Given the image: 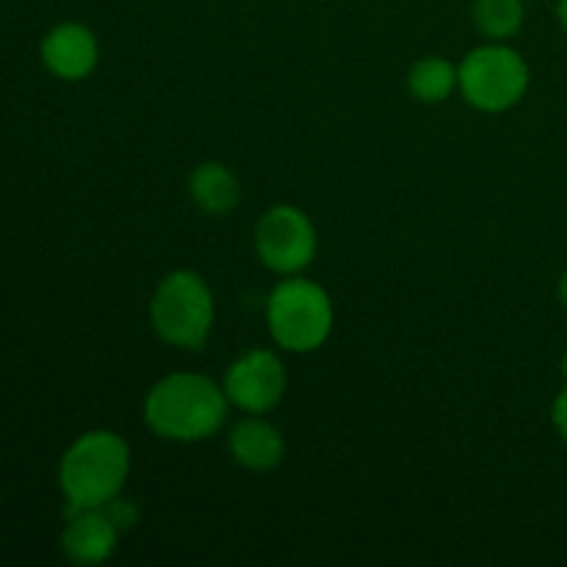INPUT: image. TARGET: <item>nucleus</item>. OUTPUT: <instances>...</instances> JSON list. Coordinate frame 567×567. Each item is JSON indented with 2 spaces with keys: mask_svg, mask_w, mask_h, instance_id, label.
<instances>
[{
  "mask_svg": "<svg viewBox=\"0 0 567 567\" xmlns=\"http://www.w3.org/2000/svg\"><path fill=\"white\" fill-rule=\"evenodd\" d=\"M524 0H474V22L493 42H507L524 25Z\"/></svg>",
  "mask_w": 567,
  "mask_h": 567,
  "instance_id": "13",
  "label": "nucleus"
},
{
  "mask_svg": "<svg viewBox=\"0 0 567 567\" xmlns=\"http://www.w3.org/2000/svg\"><path fill=\"white\" fill-rule=\"evenodd\" d=\"M225 388L203 374H169L144 399V421L164 441L194 443L216 435L227 415Z\"/></svg>",
  "mask_w": 567,
  "mask_h": 567,
  "instance_id": "1",
  "label": "nucleus"
},
{
  "mask_svg": "<svg viewBox=\"0 0 567 567\" xmlns=\"http://www.w3.org/2000/svg\"><path fill=\"white\" fill-rule=\"evenodd\" d=\"M266 321L286 352H313L332 330L330 293L305 277H288L269 293Z\"/></svg>",
  "mask_w": 567,
  "mask_h": 567,
  "instance_id": "4",
  "label": "nucleus"
},
{
  "mask_svg": "<svg viewBox=\"0 0 567 567\" xmlns=\"http://www.w3.org/2000/svg\"><path fill=\"white\" fill-rule=\"evenodd\" d=\"M551 419H554V424H557L559 435H563L565 441H567V388H565L563 393H559L557 402H554Z\"/></svg>",
  "mask_w": 567,
  "mask_h": 567,
  "instance_id": "14",
  "label": "nucleus"
},
{
  "mask_svg": "<svg viewBox=\"0 0 567 567\" xmlns=\"http://www.w3.org/2000/svg\"><path fill=\"white\" fill-rule=\"evenodd\" d=\"M408 86L415 100H421L426 105H435L452 97L454 89L460 86V72L452 61L441 59V55H426V59L413 64Z\"/></svg>",
  "mask_w": 567,
  "mask_h": 567,
  "instance_id": "12",
  "label": "nucleus"
},
{
  "mask_svg": "<svg viewBox=\"0 0 567 567\" xmlns=\"http://www.w3.org/2000/svg\"><path fill=\"white\" fill-rule=\"evenodd\" d=\"M192 199L210 216H225L241 199V186L225 164H199L188 177Z\"/></svg>",
  "mask_w": 567,
  "mask_h": 567,
  "instance_id": "11",
  "label": "nucleus"
},
{
  "mask_svg": "<svg viewBox=\"0 0 567 567\" xmlns=\"http://www.w3.org/2000/svg\"><path fill=\"white\" fill-rule=\"evenodd\" d=\"M559 297H563V302L567 308V271L563 275V280H559Z\"/></svg>",
  "mask_w": 567,
  "mask_h": 567,
  "instance_id": "16",
  "label": "nucleus"
},
{
  "mask_svg": "<svg viewBox=\"0 0 567 567\" xmlns=\"http://www.w3.org/2000/svg\"><path fill=\"white\" fill-rule=\"evenodd\" d=\"M100 59L97 37L81 22H61L42 39V64L61 81H83Z\"/></svg>",
  "mask_w": 567,
  "mask_h": 567,
  "instance_id": "8",
  "label": "nucleus"
},
{
  "mask_svg": "<svg viewBox=\"0 0 567 567\" xmlns=\"http://www.w3.org/2000/svg\"><path fill=\"white\" fill-rule=\"evenodd\" d=\"M286 369L282 360L269 349H252L227 369L225 396L249 415H264L286 396Z\"/></svg>",
  "mask_w": 567,
  "mask_h": 567,
  "instance_id": "7",
  "label": "nucleus"
},
{
  "mask_svg": "<svg viewBox=\"0 0 567 567\" xmlns=\"http://www.w3.org/2000/svg\"><path fill=\"white\" fill-rule=\"evenodd\" d=\"M457 72L463 97L485 114H502L513 109L529 89L526 61L520 59L518 50L498 42L471 50Z\"/></svg>",
  "mask_w": 567,
  "mask_h": 567,
  "instance_id": "5",
  "label": "nucleus"
},
{
  "mask_svg": "<svg viewBox=\"0 0 567 567\" xmlns=\"http://www.w3.org/2000/svg\"><path fill=\"white\" fill-rule=\"evenodd\" d=\"M131 474V449L116 432L94 430L78 437L61 457L59 482L66 513L105 507L125 487Z\"/></svg>",
  "mask_w": 567,
  "mask_h": 567,
  "instance_id": "2",
  "label": "nucleus"
},
{
  "mask_svg": "<svg viewBox=\"0 0 567 567\" xmlns=\"http://www.w3.org/2000/svg\"><path fill=\"white\" fill-rule=\"evenodd\" d=\"M557 14H559V22H563V28L567 31V0H559Z\"/></svg>",
  "mask_w": 567,
  "mask_h": 567,
  "instance_id": "15",
  "label": "nucleus"
},
{
  "mask_svg": "<svg viewBox=\"0 0 567 567\" xmlns=\"http://www.w3.org/2000/svg\"><path fill=\"white\" fill-rule=\"evenodd\" d=\"M230 452L238 465L249 471H271L286 457V441L264 415L238 421L230 432Z\"/></svg>",
  "mask_w": 567,
  "mask_h": 567,
  "instance_id": "10",
  "label": "nucleus"
},
{
  "mask_svg": "<svg viewBox=\"0 0 567 567\" xmlns=\"http://www.w3.org/2000/svg\"><path fill=\"white\" fill-rule=\"evenodd\" d=\"M116 540H120V524L105 504V507L70 513V524L61 535V548L70 563L100 565L114 554Z\"/></svg>",
  "mask_w": 567,
  "mask_h": 567,
  "instance_id": "9",
  "label": "nucleus"
},
{
  "mask_svg": "<svg viewBox=\"0 0 567 567\" xmlns=\"http://www.w3.org/2000/svg\"><path fill=\"white\" fill-rule=\"evenodd\" d=\"M214 293L197 271H172L155 288L150 319L161 341L181 349H203L214 327Z\"/></svg>",
  "mask_w": 567,
  "mask_h": 567,
  "instance_id": "3",
  "label": "nucleus"
},
{
  "mask_svg": "<svg viewBox=\"0 0 567 567\" xmlns=\"http://www.w3.org/2000/svg\"><path fill=\"white\" fill-rule=\"evenodd\" d=\"M316 227L293 205H277L255 230V252L260 264L277 275H297L316 258Z\"/></svg>",
  "mask_w": 567,
  "mask_h": 567,
  "instance_id": "6",
  "label": "nucleus"
},
{
  "mask_svg": "<svg viewBox=\"0 0 567 567\" xmlns=\"http://www.w3.org/2000/svg\"><path fill=\"white\" fill-rule=\"evenodd\" d=\"M563 374L567 377V352H565V358H563Z\"/></svg>",
  "mask_w": 567,
  "mask_h": 567,
  "instance_id": "17",
  "label": "nucleus"
}]
</instances>
